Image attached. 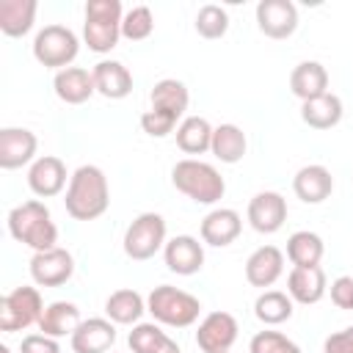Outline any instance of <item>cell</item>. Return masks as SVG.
<instances>
[{
    "label": "cell",
    "instance_id": "1",
    "mask_svg": "<svg viewBox=\"0 0 353 353\" xmlns=\"http://www.w3.org/2000/svg\"><path fill=\"white\" fill-rule=\"evenodd\" d=\"M66 212L74 221H97L110 207V185L99 165H80L74 168L69 188H66Z\"/></svg>",
    "mask_w": 353,
    "mask_h": 353
},
{
    "label": "cell",
    "instance_id": "2",
    "mask_svg": "<svg viewBox=\"0 0 353 353\" xmlns=\"http://www.w3.org/2000/svg\"><path fill=\"white\" fill-rule=\"evenodd\" d=\"M8 232L17 243L33 248V254L50 251L58 243V226L52 223L50 207L39 199L22 201L8 212Z\"/></svg>",
    "mask_w": 353,
    "mask_h": 353
},
{
    "label": "cell",
    "instance_id": "3",
    "mask_svg": "<svg viewBox=\"0 0 353 353\" xmlns=\"http://www.w3.org/2000/svg\"><path fill=\"white\" fill-rule=\"evenodd\" d=\"M171 185L179 193H185L188 199H193L196 204H215L226 193V182H223L221 171L212 163H204L196 157H185V160L174 163Z\"/></svg>",
    "mask_w": 353,
    "mask_h": 353
},
{
    "label": "cell",
    "instance_id": "4",
    "mask_svg": "<svg viewBox=\"0 0 353 353\" xmlns=\"http://www.w3.org/2000/svg\"><path fill=\"white\" fill-rule=\"evenodd\" d=\"M146 312L154 317V323L160 325H171V328H188L199 320L201 314V301L179 287L171 284H160L146 295Z\"/></svg>",
    "mask_w": 353,
    "mask_h": 353
},
{
    "label": "cell",
    "instance_id": "5",
    "mask_svg": "<svg viewBox=\"0 0 353 353\" xmlns=\"http://www.w3.org/2000/svg\"><path fill=\"white\" fill-rule=\"evenodd\" d=\"M121 3L119 0H88L85 3V22H83V39L91 52H110L121 39Z\"/></svg>",
    "mask_w": 353,
    "mask_h": 353
},
{
    "label": "cell",
    "instance_id": "6",
    "mask_svg": "<svg viewBox=\"0 0 353 353\" xmlns=\"http://www.w3.org/2000/svg\"><path fill=\"white\" fill-rule=\"evenodd\" d=\"M80 52V39L66 25H44L33 39V58L47 69H69Z\"/></svg>",
    "mask_w": 353,
    "mask_h": 353
},
{
    "label": "cell",
    "instance_id": "7",
    "mask_svg": "<svg viewBox=\"0 0 353 353\" xmlns=\"http://www.w3.org/2000/svg\"><path fill=\"white\" fill-rule=\"evenodd\" d=\"M124 254L135 262L152 259L160 248H165V218L160 212H141L124 232Z\"/></svg>",
    "mask_w": 353,
    "mask_h": 353
},
{
    "label": "cell",
    "instance_id": "8",
    "mask_svg": "<svg viewBox=\"0 0 353 353\" xmlns=\"http://www.w3.org/2000/svg\"><path fill=\"white\" fill-rule=\"evenodd\" d=\"M44 314V301L36 287H14L0 301V331H25L30 325H39Z\"/></svg>",
    "mask_w": 353,
    "mask_h": 353
},
{
    "label": "cell",
    "instance_id": "9",
    "mask_svg": "<svg viewBox=\"0 0 353 353\" xmlns=\"http://www.w3.org/2000/svg\"><path fill=\"white\" fill-rule=\"evenodd\" d=\"M237 320L229 312H210L196 331V345L201 353H229L237 342Z\"/></svg>",
    "mask_w": 353,
    "mask_h": 353
},
{
    "label": "cell",
    "instance_id": "10",
    "mask_svg": "<svg viewBox=\"0 0 353 353\" xmlns=\"http://www.w3.org/2000/svg\"><path fill=\"white\" fill-rule=\"evenodd\" d=\"M74 273V256L66 248H50L30 256V279L39 287H61Z\"/></svg>",
    "mask_w": 353,
    "mask_h": 353
},
{
    "label": "cell",
    "instance_id": "11",
    "mask_svg": "<svg viewBox=\"0 0 353 353\" xmlns=\"http://www.w3.org/2000/svg\"><path fill=\"white\" fill-rule=\"evenodd\" d=\"M256 28L268 39H290L298 30V8L292 0H262L256 6Z\"/></svg>",
    "mask_w": 353,
    "mask_h": 353
},
{
    "label": "cell",
    "instance_id": "12",
    "mask_svg": "<svg viewBox=\"0 0 353 353\" xmlns=\"http://www.w3.org/2000/svg\"><path fill=\"white\" fill-rule=\"evenodd\" d=\"M66 179H72V176L66 174V163H63L61 157H55V154H41V157H36V160L30 163V168H28V188H30L39 199H52V196H58L63 188H69Z\"/></svg>",
    "mask_w": 353,
    "mask_h": 353
},
{
    "label": "cell",
    "instance_id": "13",
    "mask_svg": "<svg viewBox=\"0 0 353 353\" xmlns=\"http://www.w3.org/2000/svg\"><path fill=\"white\" fill-rule=\"evenodd\" d=\"M39 138L28 127H3L0 130V168L14 171L36 160Z\"/></svg>",
    "mask_w": 353,
    "mask_h": 353
},
{
    "label": "cell",
    "instance_id": "14",
    "mask_svg": "<svg viewBox=\"0 0 353 353\" xmlns=\"http://www.w3.org/2000/svg\"><path fill=\"white\" fill-rule=\"evenodd\" d=\"M248 223L254 232L259 234H273L284 226L287 221V201L281 193L276 190H259L251 201H248Z\"/></svg>",
    "mask_w": 353,
    "mask_h": 353
},
{
    "label": "cell",
    "instance_id": "15",
    "mask_svg": "<svg viewBox=\"0 0 353 353\" xmlns=\"http://www.w3.org/2000/svg\"><path fill=\"white\" fill-rule=\"evenodd\" d=\"M165 268L176 276H193L204 268V243H199L193 234H176L163 248Z\"/></svg>",
    "mask_w": 353,
    "mask_h": 353
},
{
    "label": "cell",
    "instance_id": "16",
    "mask_svg": "<svg viewBox=\"0 0 353 353\" xmlns=\"http://www.w3.org/2000/svg\"><path fill=\"white\" fill-rule=\"evenodd\" d=\"M240 232H243V218L232 207H215L201 221V243H207L212 248L232 245L240 237Z\"/></svg>",
    "mask_w": 353,
    "mask_h": 353
},
{
    "label": "cell",
    "instance_id": "17",
    "mask_svg": "<svg viewBox=\"0 0 353 353\" xmlns=\"http://www.w3.org/2000/svg\"><path fill=\"white\" fill-rule=\"evenodd\" d=\"M69 342L74 353H108L116 342V323L108 317H88L74 328Z\"/></svg>",
    "mask_w": 353,
    "mask_h": 353
},
{
    "label": "cell",
    "instance_id": "18",
    "mask_svg": "<svg viewBox=\"0 0 353 353\" xmlns=\"http://www.w3.org/2000/svg\"><path fill=\"white\" fill-rule=\"evenodd\" d=\"M284 273V251L276 245H259L245 259V279L251 287H273Z\"/></svg>",
    "mask_w": 353,
    "mask_h": 353
},
{
    "label": "cell",
    "instance_id": "19",
    "mask_svg": "<svg viewBox=\"0 0 353 353\" xmlns=\"http://www.w3.org/2000/svg\"><path fill=\"white\" fill-rule=\"evenodd\" d=\"M292 190L303 204H323L334 193V176L325 165L312 163L298 168V174L292 176Z\"/></svg>",
    "mask_w": 353,
    "mask_h": 353
},
{
    "label": "cell",
    "instance_id": "20",
    "mask_svg": "<svg viewBox=\"0 0 353 353\" xmlns=\"http://www.w3.org/2000/svg\"><path fill=\"white\" fill-rule=\"evenodd\" d=\"M328 292V281H325V270L320 265L314 268H292L287 276V295L295 303L312 306L317 301H323V295Z\"/></svg>",
    "mask_w": 353,
    "mask_h": 353
},
{
    "label": "cell",
    "instance_id": "21",
    "mask_svg": "<svg viewBox=\"0 0 353 353\" xmlns=\"http://www.w3.org/2000/svg\"><path fill=\"white\" fill-rule=\"evenodd\" d=\"M52 88H55V97L66 105H83L97 94L94 74L83 66H69V69L55 72Z\"/></svg>",
    "mask_w": 353,
    "mask_h": 353
},
{
    "label": "cell",
    "instance_id": "22",
    "mask_svg": "<svg viewBox=\"0 0 353 353\" xmlns=\"http://www.w3.org/2000/svg\"><path fill=\"white\" fill-rule=\"evenodd\" d=\"M91 74L97 94H102L105 99H124L132 91V74L121 61H99L94 63Z\"/></svg>",
    "mask_w": 353,
    "mask_h": 353
},
{
    "label": "cell",
    "instance_id": "23",
    "mask_svg": "<svg viewBox=\"0 0 353 353\" xmlns=\"http://www.w3.org/2000/svg\"><path fill=\"white\" fill-rule=\"evenodd\" d=\"M290 91L301 99H317L323 94H328V72L320 61H301L292 72H290Z\"/></svg>",
    "mask_w": 353,
    "mask_h": 353
},
{
    "label": "cell",
    "instance_id": "24",
    "mask_svg": "<svg viewBox=\"0 0 353 353\" xmlns=\"http://www.w3.org/2000/svg\"><path fill=\"white\" fill-rule=\"evenodd\" d=\"M146 312V298L135 290H116L105 301V317L116 325H138Z\"/></svg>",
    "mask_w": 353,
    "mask_h": 353
},
{
    "label": "cell",
    "instance_id": "25",
    "mask_svg": "<svg viewBox=\"0 0 353 353\" xmlns=\"http://www.w3.org/2000/svg\"><path fill=\"white\" fill-rule=\"evenodd\" d=\"M80 309L77 303L72 301H52L50 306H44V314L39 320V331L52 336V339H61V336H72L74 328L80 325Z\"/></svg>",
    "mask_w": 353,
    "mask_h": 353
},
{
    "label": "cell",
    "instance_id": "26",
    "mask_svg": "<svg viewBox=\"0 0 353 353\" xmlns=\"http://www.w3.org/2000/svg\"><path fill=\"white\" fill-rule=\"evenodd\" d=\"M39 3L36 0H0V30L11 39H19L33 30Z\"/></svg>",
    "mask_w": 353,
    "mask_h": 353
},
{
    "label": "cell",
    "instance_id": "27",
    "mask_svg": "<svg viewBox=\"0 0 353 353\" xmlns=\"http://www.w3.org/2000/svg\"><path fill=\"white\" fill-rule=\"evenodd\" d=\"M342 99L336 94H323L317 99H309V102H301V119L303 124H309L312 130H331L342 121Z\"/></svg>",
    "mask_w": 353,
    "mask_h": 353
},
{
    "label": "cell",
    "instance_id": "28",
    "mask_svg": "<svg viewBox=\"0 0 353 353\" xmlns=\"http://www.w3.org/2000/svg\"><path fill=\"white\" fill-rule=\"evenodd\" d=\"M245 149H248V138L237 124H218L212 130L210 152L215 154V160H221L226 165H234L245 157Z\"/></svg>",
    "mask_w": 353,
    "mask_h": 353
},
{
    "label": "cell",
    "instance_id": "29",
    "mask_svg": "<svg viewBox=\"0 0 353 353\" xmlns=\"http://www.w3.org/2000/svg\"><path fill=\"white\" fill-rule=\"evenodd\" d=\"M149 99H152V108L165 110V113H171V116H176V119H182L185 110H188V105H190L188 85H185L182 80H176V77H163V80H157L154 88H152V94H149Z\"/></svg>",
    "mask_w": 353,
    "mask_h": 353
},
{
    "label": "cell",
    "instance_id": "30",
    "mask_svg": "<svg viewBox=\"0 0 353 353\" xmlns=\"http://www.w3.org/2000/svg\"><path fill=\"white\" fill-rule=\"evenodd\" d=\"M212 130L204 116H185L176 127V146L185 154H204L212 146Z\"/></svg>",
    "mask_w": 353,
    "mask_h": 353
},
{
    "label": "cell",
    "instance_id": "31",
    "mask_svg": "<svg viewBox=\"0 0 353 353\" xmlns=\"http://www.w3.org/2000/svg\"><path fill=\"white\" fill-rule=\"evenodd\" d=\"M323 254H325V243L317 232L301 229L292 232L287 240V259L292 262V268H314L320 265Z\"/></svg>",
    "mask_w": 353,
    "mask_h": 353
},
{
    "label": "cell",
    "instance_id": "32",
    "mask_svg": "<svg viewBox=\"0 0 353 353\" xmlns=\"http://www.w3.org/2000/svg\"><path fill=\"white\" fill-rule=\"evenodd\" d=\"M292 303L295 301L287 292H281V290H265L254 301V314L265 325H281V323H287L292 317V309H295Z\"/></svg>",
    "mask_w": 353,
    "mask_h": 353
},
{
    "label": "cell",
    "instance_id": "33",
    "mask_svg": "<svg viewBox=\"0 0 353 353\" xmlns=\"http://www.w3.org/2000/svg\"><path fill=\"white\" fill-rule=\"evenodd\" d=\"M193 28L201 39H210V41L223 39L226 30H229V14H226V8L215 6V3H207V6L199 8V14L193 19Z\"/></svg>",
    "mask_w": 353,
    "mask_h": 353
},
{
    "label": "cell",
    "instance_id": "34",
    "mask_svg": "<svg viewBox=\"0 0 353 353\" xmlns=\"http://www.w3.org/2000/svg\"><path fill=\"white\" fill-rule=\"evenodd\" d=\"M154 30V14L149 6H132L130 11H124L121 19V36L130 41H143L149 39Z\"/></svg>",
    "mask_w": 353,
    "mask_h": 353
},
{
    "label": "cell",
    "instance_id": "35",
    "mask_svg": "<svg viewBox=\"0 0 353 353\" xmlns=\"http://www.w3.org/2000/svg\"><path fill=\"white\" fill-rule=\"evenodd\" d=\"M248 353H303V350L281 331H256L251 336Z\"/></svg>",
    "mask_w": 353,
    "mask_h": 353
},
{
    "label": "cell",
    "instance_id": "36",
    "mask_svg": "<svg viewBox=\"0 0 353 353\" xmlns=\"http://www.w3.org/2000/svg\"><path fill=\"white\" fill-rule=\"evenodd\" d=\"M165 336L168 334L157 323H138V325H132V331L127 336V345H130L132 353H152Z\"/></svg>",
    "mask_w": 353,
    "mask_h": 353
},
{
    "label": "cell",
    "instance_id": "37",
    "mask_svg": "<svg viewBox=\"0 0 353 353\" xmlns=\"http://www.w3.org/2000/svg\"><path fill=\"white\" fill-rule=\"evenodd\" d=\"M176 121H179L176 116H171V113H165V110H157V108H149V110H143V116H141V130H143L149 138H165V135L174 132V127H179Z\"/></svg>",
    "mask_w": 353,
    "mask_h": 353
},
{
    "label": "cell",
    "instance_id": "38",
    "mask_svg": "<svg viewBox=\"0 0 353 353\" xmlns=\"http://www.w3.org/2000/svg\"><path fill=\"white\" fill-rule=\"evenodd\" d=\"M328 292H331V303H334L336 309H345V312L353 309V276H339V279H334L331 287H328Z\"/></svg>",
    "mask_w": 353,
    "mask_h": 353
},
{
    "label": "cell",
    "instance_id": "39",
    "mask_svg": "<svg viewBox=\"0 0 353 353\" xmlns=\"http://www.w3.org/2000/svg\"><path fill=\"white\" fill-rule=\"evenodd\" d=\"M19 353H61V345L47 334H28L19 345Z\"/></svg>",
    "mask_w": 353,
    "mask_h": 353
},
{
    "label": "cell",
    "instance_id": "40",
    "mask_svg": "<svg viewBox=\"0 0 353 353\" xmlns=\"http://www.w3.org/2000/svg\"><path fill=\"white\" fill-rule=\"evenodd\" d=\"M323 353H353V325L342 328L331 336H325L323 342Z\"/></svg>",
    "mask_w": 353,
    "mask_h": 353
},
{
    "label": "cell",
    "instance_id": "41",
    "mask_svg": "<svg viewBox=\"0 0 353 353\" xmlns=\"http://www.w3.org/2000/svg\"><path fill=\"white\" fill-rule=\"evenodd\" d=\"M152 353H182V347H179V345H176L171 336H165V339H163V342H160V345H157Z\"/></svg>",
    "mask_w": 353,
    "mask_h": 353
},
{
    "label": "cell",
    "instance_id": "42",
    "mask_svg": "<svg viewBox=\"0 0 353 353\" xmlns=\"http://www.w3.org/2000/svg\"><path fill=\"white\" fill-rule=\"evenodd\" d=\"M0 353H11V350H8V345H0Z\"/></svg>",
    "mask_w": 353,
    "mask_h": 353
}]
</instances>
